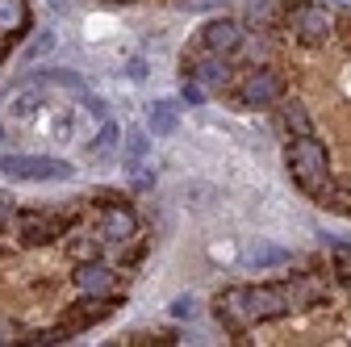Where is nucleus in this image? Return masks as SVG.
<instances>
[{"label":"nucleus","instance_id":"nucleus-14","mask_svg":"<svg viewBox=\"0 0 351 347\" xmlns=\"http://www.w3.org/2000/svg\"><path fill=\"white\" fill-rule=\"evenodd\" d=\"M29 25V9L25 0H0V38H13Z\"/></svg>","mask_w":351,"mask_h":347},{"label":"nucleus","instance_id":"nucleus-9","mask_svg":"<svg viewBox=\"0 0 351 347\" xmlns=\"http://www.w3.org/2000/svg\"><path fill=\"white\" fill-rule=\"evenodd\" d=\"M189 71H193V80L201 84V88H226V84H230V59L226 55H213V51L197 55L189 63Z\"/></svg>","mask_w":351,"mask_h":347},{"label":"nucleus","instance_id":"nucleus-19","mask_svg":"<svg viewBox=\"0 0 351 347\" xmlns=\"http://www.w3.org/2000/svg\"><path fill=\"white\" fill-rule=\"evenodd\" d=\"M97 255H101V243H97V239L80 235V239L71 243V259H75V264H84V259H97Z\"/></svg>","mask_w":351,"mask_h":347},{"label":"nucleus","instance_id":"nucleus-7","mask_svg":"<svg viewBox=\"0 0 351 347\" xmlns=\"http://www.w3.org/2000/svg\"><path fill=\"white\" fill-rule=\"evenodd\" d=\"M197 38H201V47L213 51V55H234V51L243 47V25L230 21V17H217V21H209Z\"/></svg>","mask_w":351,"mask_h":347},{"label":"nucleus","instance_id":"nucleus-16","mask_svg":"<svg viewBox=\"0 0 351 347\" xmlns=\"http://www.w3.org/2000/svg\"><path fill=\"white\" fill-rule=\"evenodd\" d=\"M247 21L255 29H268L280 21V0H247Z\"/></svg>","mask_w":351,"mask_h":347},{"label":"nucleus","instance_id":"nucleus-1","mask_svg":"<svg viewBox=\"0 0 351 347\" xmlns=\"http://www.w3.org/2000/svg\"><path fill=\"white\" fill-rule=\"evenodd\" d=\"M289 306V289L285 285H255V289H226L217 297V322H222L230 335H243L259 322L285 318Z\"/></svg>","mask_w":351,"mask_h":347},{"label":"nucleus","instance_id":"nucleus-2","mask_svg":"<svg viewBox=\"0 0 351 347\" xmlns=\"http://www.w3.org/2000/svg\"><path fill=\"white\" fill-rule=\"evenodd\" d=\"M285 159H289L293 180L310 193V197H318V201L330 197V155H326V147H322L314 134L293 139L289 151H285Z\"/></svg>","mask_w":351,"mask_h":347},{"label":"nucleus","instance_id":"nucleus-15","mask_svg":"<svg viewBox=\"0 0 351 347\" xmlns=\"http://www.w3.org/2000/svg\"><path fill=\"white\" fill-rule=\"evenodd\" d=\"M147 121H151V130H155V139H167V134H176V125H180V105H171V101H155Z\"/></svg>","mask_w":351,"mask_h":347},{"label":"nucleus","instance_id":"nucleus-11","mask_svg":"<svg viewBox=\"0 0 351 347\" xmlns=\"http://www.w3.org/2000/svg\"><path fill=\"white\" fill-rule=\"evenodd\" d=\"M285 289H289V306H293V310H310V306H322V301H326L322 276H297V280H289Z\"/></svg>","mask_w":351,"mask_h":347},{"label":"nucleus","instance_id":"nucleus-17","mask_svg":"<svg viewBox=\"0 0 351 347\" xmlns=\"http://www.w3.org/2000/svg\"><path fill=\"white\" fill-rule=\"evenodd\" d=\"M147 147H151V139L143 134V130H130V134H125V163L134 167V171H138V163L147 159Z\"/></svg>","mask_w":351,"mask_h":347},{"label":"nucleus","instance_id":"nucleus-21","mask_svg":"<svg viewBox=\"0 0 351 347\" xmlns=\"http://www.w3.org/2000/svg\"><path fill=\"white\" fill-rule=\"evenodd\" d=\"M171 314H176V318H193V314H197V301H193V297H176V301H171Z\"/></svg>","mask_w":351,"mask_h":347},{"label":"nucleus","instance_id":"nucleus-26","mask_svg":"<svg viewBox=\"0 0 351 347\" xmlns=\"http://www.w3.org/2000/svg\"><path fill=\"white\" fill-rule=\"evenodd\" d=\"M335 5H351V0H335Z\"/></svg>","mask_w":351,"mask_h":347},{"label":"nucleus","instance_id":"nucleus-23","mask_svg":"<svg viewBox=\"0 0 351 347\" xmlns=\"http://www.w3.org/2000/svg\"><path fill=\"white\" fill-rule=\"evenodd\" d=\"M17 339H21L17 322H9V318H0V343H17Z\"/></svg>","mask_w":351,"mask_h":347},{"label":"nucleus","instance_id":"nucleus-10","mask_svg":"<svg viewBox=\"0 0 351 347\" xmlns=\"http://www.w3.org/2000/svg\"><path fill=\"white\" fill-rule=\"evenodd\" d=\"M134 230H138V218H134V209H130V205H109L105 209V218H101V239L105 243L125 247L130 239H134Z\"/></svg>","mask_w":351,"mask_h":347},{"label":"nucleus","instance_id":"nucleus-4","mask_svg":"<svg viewBox=\"0 0 351 347\" xmlns=\"http://www.w3.org/2000/svg\"><path fill=\"white\" fill-rule=\"evenodd\" d=\"M280 97H285V84H280L276 71H251V75L243 80V88H239V101H243L247 109H268V105H276Z\"/></svg>","mask_w":351,"mask_h":347},{"label":"nucleus","instance_id":"nucleus-20","mask_svg":"<svg viewBox=\"0 0 351 347\" xmlns=\"http://www.w3.org/2000/svg\"><path fill=\"white\" fill-rule=\"evenodd\" d=\"M335 272L351 280V243H335Z\"/></svg>","mask_w":351,"mask_h":347},{"label":"nucleus","instance_id":"nucleus-3","mask_svg":"<svg viewBox=\"0 0 351 347\" xmlns=\"http://www.w3.org/2000/svg\"><path fill=\"white\" fill-rule=\"evenodd\" d=\"M0 171L9 180H67L71 163L67 159H47V155H5Z\"/></svg>","mask_w":351,"mask_h":347},{"label":"nucleus","instance_id":"nucleus-25","mask_svg":"<svg viewBox=\"0 0 351 347\" xmlns=\"http://www.w3.org/2000/svg\"><path fill=\"white\" fill-rule=\"evenodd\" d=\"M109 5H130V0H109Z\"/></svg>","mask_w":351,"mask_h":347},{"label":"nucleus","instance_id":"nucleus-27","mask_svg":"<svg viewBox=\"0 0 351 347\" xmlns=\"http://www.w3.org/2000/svg\"><path fill=\"white\" fill-rule=\"evenodd\" d=\"M347 34H351V21H347Z\"/></svg>","mask_w":351,"mask_h":347},{"label":"nucleus","instance_id":"nucleus-22","mask_svg":"<svg viewBox=\"0 0 351 347\" xmlns=\"http://www.w3.org/2000/svg\"><path fill=\"white\" fill-rule=\"evenodd\" d=\"M180 97H184L189 105H201V101H205V88H201L197 80H184V88H180Z\"/></svg>","mask_w":351,"mask_h":347},{"label":"nucleus","instance_id":"nucleus-24","mask_svg":"<svg viewBox=\"0 0 351 347\" xmlns=\"http://www.w3.org/2000/svg\"><path fill=\"white\" fill-rule=\"evenodd\" d=\"M13 205H17V201H13V193L0 189V222H9V218H13Z\"/></svg>","mask_w":351,"mask_h":347},{"label":"nucleus","instance_id":"nucleus-8","mask_svg":"<svg viewBox=\"0 0 351 347\" xmlns=\"http://www.w3.org/2000/svg\"><path fill=\"white\" fill-rule=\"evenodd\" d=\"M117 285V272L109 264H101V259H84V264L75 268V289L84 297H109Z\"/></svg>","mask_w":351,"mask_h":347},{"label":"nucleus","instance_id":"nucleus-5","mask_svg":"<svg viewBox=\"0 0 351 347\" xmlns=\"http://www.w3.org/2000/svg\"><path fill=\"white\" fill-rule=\"evenodd\" d=\"M293 29L301 42H310V47H318V42L330 38V17L322 5H314V0H301V5L293 9Z\"/></svg>","mask_w":351,"mask_h":347},{"label":"nucleus","instance_id":"nucleus-6","mask_svg":"<svg viewBox=\"0 0 351 347\" xmlns=\"http://www.w3.org/2000/svg\"><path fill=\"white\" fill-rule=\"evenodd\" d=\"M63 235V218H55V213H21L17 218V239L25 247H47Z\"/></svg>","mask_w":351,"mask_h":347},{"label":"nucleus","instance_id":"nucleus-13","mask_svg":"<svg viewBox=\"0 0 351 347\" xmlns=\"http://www.w3.org/2000/svg\"><path fill=\"white\" fill-rule=\"evenodd\" d=\"M117 147H121V130H117L113 121H105V125H101V134H97L93 143H88L84 159H88V163H105V159H109Z\"/></svg>","mask_w":351,"mask_h":347},{"label":"nucleus","instance_id":"nucleus-18","mask_svg":"<svg viewBox=\"0 0 351 347\" xmlns=\"http://www.w3.org/2000/svg\"><path fill=\"white\" fill-rule=\"evenodd\" d=\"M285 125L293 130V139H301V134H314V121H310V113H305L301 105H285Z\"/></svg>","mask_w":351,"mask_h":347},{"label":"nucleus","instance_id":"nucleus-12","mask_svg":"<svg viewBox=\"0 0 351 347\" xmlns=\"http://www.w3.org/2000/svg\"><path fill=\"white\" fill-rule=\"evenodd\" d=\"M243 264L247 268H280V264H289V251L285 247H276V243H251L247 251H243Z\"/></svg>","mask_w":351,"mask_h":347}]
</instances>
